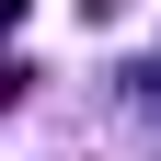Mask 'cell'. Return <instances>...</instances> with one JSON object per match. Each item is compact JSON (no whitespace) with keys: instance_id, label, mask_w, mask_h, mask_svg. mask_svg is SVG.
<instances>
[{"instance_id":"6da1fadb","label":"cell","mask_w":161,"mask_h":161,"mask_svg":"<svg viewBox=\"0 0 161 161\" xmlns=\"http://www.w3.org/2000/svg\"><path fill=\"white\" fill-rule=\"evenodd\" d=\"M80 12H92V23H104V12H127V0H80Z\"/></svg>"}]
</instances>
